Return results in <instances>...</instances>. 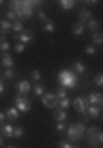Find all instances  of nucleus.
<instances>
[{
  "label": "nucleus",
  "mask_w": 103,
  "mask_h": 148,
  "mask_svg": "<svg viewBox=\"0 0 103 148\" xmlns=\"http://www.w3.org/2000/svg\"><path fill=\"white\" fill-rule=\"evenodd\" d=\"M35 94H36V95H44V87H43V84H36V86H35Z\"/></svg>",
  "instance_id": "30"
},
{
  "label": "nucleus",
  "mask_w": 103,
  "mask_h": 148,
  "mask_svg": "<svg viewBox=\"0 0 103 148\" xmlns=\"http://www.w3.org/2000/svg\"><path fill=\"white\" fill-rule=\"evenodd\" d=\"M43 106L47 107V109H56L57 106H59V101H57V97L54 94H51V92H44V95H43Z\"/></svg>",
  "instance_id": "6"
},
{
  "label": "nucleus",
  "mask_w": 103,
  "mask_h": 148,
  "mask_svg": "<svg viewBox=\"0 0 103 148\" xmlns=\"http://www.w3.org/2000/svg\"><path fill=\"white\" fill-rule=\"evenodd\" d=\"M5 92V86H3V82H0V94H3Z\"/></svg>",
  "instance_id": "41"
},
{
  "label": "nucleus",
  "mask_w": 103,
  "mask_h": 148,
  "mask_svg": "<svg viewBox=\"0 0 103 148\" xmlns=\"http://www.w3.org/2000/svg\"><path fill=\"white\" fill-rule=\"evenodd\" d=\"M30 77H31V81H39L41 79V73L39 71H31Z\"/></svg>",
  "instance_id": "31"
},
{
  "label": "nucleus",
  "mask_w": 103,
  "mask_h": 148,
  "mask_svg": "<svg viewBox=\"0 0 103 148\" xmlns=\"http://www.w3.org/2000/svg\"><path fill=\"white\" fill-rule=\"evenodd\" d=\"M15 40L16 41H20V43H23V45H28V43L33 40V32L28 30V28H23L20 33H16L15 35Z\"/></svg>",
  "instance_id": "7"
},
{
  "label": "nucleus",
  "mask_w": 103,
  "mask_h": 148,
  "mask_svg": "<svg viewBox=\"0 0 103 148\" xmlns=\"http://www.w3.org/2000/svg\"><path fill=\"white\" fill-rule=\"evenodd\" d=\"M59 148H79V143H70V142H67V140H62L61 143H59Z\"/></svg>",
  "instance_id": "25"
},
{
  "label": "nucleus",
  "mask_w": 103,
  "mask_h": 148,
  "mask_svg": "<svg viewBox=\"0 0 103 148\" xmlns=\"http://www.w3.org/2000/svg\"><path fill=\"white\" fill-rule=\"evenodd\" d=\"M12 30H13V32H15V35H16V33H20L21 30H23V23H21L20 20L13 21V23H12Z\"/></svg>",
  "instance_id": "26"
},
{
  "label": "nucleus",
  "mask_w": 103,
  "mask_h": 148,
  "mask_svg": "<svg viewBox=\"0 0 103 148\" xmlns=\"http://www.w3.org/2000/svg\"><path fill=\"white\" fill-rule=\"evenodd\" d=\"M5 114H3V112H0V125H2V123H3V122H5Z\"/></svg>",
  "instance_id": "39"
},
{
  "label": "nucleus",
  "mask_w": 103,
  "mask_h": 148,
  "mask_svg": "<svg viewBox=\"0 0 103 148\" xmlns=\"http://www.w3.org/2000/svg\"><path fill=\"white\" fill-rule=\"evenodd\" d=\"M57 3H59V7H61L62 10H72L77 2H74V0H61V2H57Z\"/></svg>",
  "instance_id": "16"
},
{
  "label": "nucleus",
  "mask_w": 103,
  "mask_h": 148,
  "mask_svg": "<svg viewBox=\"0 0 103 148\" xmlns=\"http://www.w3.org/2000/svg\"><path fill=\"white\" fill-rule=\"evenodd\" d=\"M102 102H103V97L100 92H92V94H88L87 97V104L90 106H97V107H102Z\"/></svg>",
  "instance_id": "9"
},
{
  "label": "nucleus",
  "mask_w": 103,
  "mask_h": 148,
  "mask_svg": "<svg viewBox=\"0 0 103 148\" xmlns=\"http://www.w3.org/2000/svg\"><path fill=\"white\" fill-rule=\"evenodd\" d=\"M59 82L66 89H75L77 87V82H79V77L75 73L69 71V69H64V71L59 73Z\"/></svg>",
  "instance_id": "1"
},
{
  "label": "nucleus",
  "mask_w": 103,
  "mask_h": 148,
  "mask_svg": "<svg viewBox=\"0 0 103 148\" xmlns=\"http://www.w3.org/2000/svg\"><path fill=\"white\" fill-rule=\"evenodd\" d=\"M38 18H39V20H41V21H46V20H47L46 13H44V12H43V10H39V12H38Z\"/></svg>",
  "instance_id": "38"
},
{
  "label": "nucleus",
  "mask_w": 103,
  "mask_h": 148,
  "mask_svg": "<svg viewBox=\"0 0 103 148\" xmlns=\"http://www.w3.org/2000/svg\"><path fill=\"white\" fill-rule=\"evenodd\" d=\"M95 51H97V48L93 46V45H88V46L85 48V53L87 54H95Z\"/></svg>",
  "instance_id": "36"
},
{
  "label": "nucleus",
  "mask_w": 103,
  "mask_h": 148,
  "mask_svg": "<svg viewBox=\"0 0 103 148\" xmlns=\"http://www.w3.org/2000/svg\"><path fill=\"white\" fill-rule=\"evenodd\" d=\"M8 148H15V147H8Z\"/></svg>",
  "instance_id": "43"
},
{
  "label": "nucleus",
  "mask_w": 103,
  "mask_h": 148,
  "mask_svg": "<svg viewBox=\"0 0 103 148\" xmlns=\"http://www.w3.org/2000/svg\"><path fill=\"white\" fill-rule=\"evenodd\" d=\"M90 18H92V13H90L88 8H82V10L79 12V23H83L85 25Z\"/></svg>",
  "instance_id": "13"
},
{
  "label": "nucleus",
  "mask_w": 103,
  "mask_h": 148,
  "mask_svg": "<svg viewBox=\"0 0 103 148\" xmlns=\"http://www.w3.org/2000/svg\"><path fill=\"white\" fill-rule=\"evenodd\" d=\"M85 123H72V125H69L67 127V137L69 140H72V142H79L82 137H85Z\"/></svg>",
  "instance_id": "2"
},
{
  "label": "nucleus",
  "mask_w": 103,
  "mask_h": 148,
  "mask_svg": "<svg viewBox=\"0 0 103 148\" xmlns=\"http://www.w3.org/2000/svg\"><path fill=\"white\" fill-rule=\"evenodd\" d=\"M92 43H93V46L97 45V46H100L103 43V36H102V32L98 30V32H95V33H92Z\"/></svg>",
  "instance_id": "19"
},
{
  "label": "nucleus",
  "mask_w": 103,
  "mask_h": 148,
  "mask_svg": "<svg viewBox=\"0 0 103 148\" xmlns=\"http://www.w3.org/2000/svg\"><path fill=\"white\" fill-rule=\"evenodd\" d=\"M33 5H31V0H25V2H20V12L16 13V18L18 20H26L33 15Z\"/></svg>",
  "instance_id": "4"
},
{
  "label": "nucleus",
  "mask_w": 103,
  "mask_h": 148,
  "mask_svg": "<svg viewBox=\"0 0 103 148\" xmlns=\"http://www.w3.org/2000/svg\"><path fill=\"white\" fill-rule=\"evenodd\" d=\"M83 32H85V25L83 23H74L72 25V33L75 35V36H79V35H83Z\"/></svg>",
  "instance_id": "17"
},
{
  "label": "nucleus",
  "mask_w": 103,
  "mask_h": 148,
  "mask_svg": "<svg viewBox=\"0 0 103 148\" xmlns=\"http://www.w3.org/2000/svg\"><path fill=\"white\" fill-rule=\"evenodd\" d=\"M18 115H20V112L16 110L15 107H12V109H8V110H7V114H5V117H7V119H8L10 122L16 120V119H18Z\"/></svg>",
  "instance_id": "18"
},
{
  "label": "nucleus",
  "mask_w": 103,
  "mask_h": 148,
  "mask_svg": "<svg viewBox=\"0 0 103 148\" xmlns=\"http://www.w3.org/2000/svg\"><path fill=\"white\" fill-rule=\"evenodd\" d=\"M18 18H16V15L13 13V12H8L7 13V21H10V23H13V21H16Z\"/></svg>",
  "instance_id": "34"
},
{
  "label": "nucleus",
  "mask_w": 103,
  "mask_h": 148,
  "mask_svg": "<svg viewBox=\"0 0 103 148\" xmlns=\"http://www.w3.org/2000/svg\"><path fill=\"white\" fill-rule=\"evenodd\" d=\"M0 82H2V77H0Z\"/></svg>",
  "instance_id": "45"
},
{
  "label": "nucleus",
  "mask_w": 103,
  "mask_h": 148,
  "mask_svg": "<svg viewBox=\"0 0 103 148\" xmlns=\"http://www.w3.org/2000/svg\"><path fill=\"white\" fill-rule=\"evenodd\" d=\"M8 49H10V43H7V41H0V51L7 53Z\"/></svg>",
  "instance_id": "33"
},
{
  "label": "nucleus",
  "mask_w": 103,
  "mask_h": 148,
  "mask_svg": "<svg viewBox=\"0 0 103 148\" xmlns=\"http://www.w3.org/2000/svg\"><path fill=\"white\" fill-rule=\"evenodd\" d=\"M69 106H70V101H69V97H66V99H61V101H59V107H61L62 110H64V109H67Z\"/></svg>",
  "instance_id": "29"
},
{
  "label": "nucleus",
  "mask_w": 103,
  "mask_h": 148,
  "mask_svg": "<svg viewBox=\"0 0 103 148\" xmlns=\"http://www.w3.org/2000/svg\"><path fill=\"white\" fill-rule=\"evenodd\" d=\"M74 69H75V73H80L82 74L83 71H85V64L83 63H80V61H77V63H74V66H72Z\"/></svg>",
  "instance_id": "27"
},
{
  "label": "nucleus",
  "mask_w": 103,
  "mask_h": 148,
  "mask_svg": "<svg viewBox=\"0 0 103 148\" xmlns=\"http://www.w3.org/2000/svg\"><path fill=\"white\" fill-rule=\"evenodd\" d=\"M12 30V23L7 20H2L0 21V32H2V35H7V33Z\"/></svg>",
  "instance_id": "20"
},
{
  "label": "nucleus",
  "mask_w": 103,
  "mask_h": 148,
  "mask_svg": "<svg viewBox=\"0 0 103 148\" xmlns=\"http://www.w3.org/2000/svg\"><path fill=\"white\" fill-rule=\"evenodd\" d=\"M43 30L47 33H52L54 30H56V25H54V21H51L49 18H47L46 21H44V27H43Z\"/></svg>",
  "instance_id": "23"
},
{
  "label": "nucleus",
  "mask_w": 103,
  "mask_h": 148,
  "mask_svg": "<svg viewBox=\"0 0 103 148\" xmlns=\"http://www.w3.org/2000/svg\"><path fill=\"white\" fill-rule=\"evenodd\" d=\"M0 64H2L5 69H8V68H13V64H15V63H13V58H12L10 54L3 53V54H2V58H0Z\"/></svg>",
  "instance_id": "12"
},
{
  "label": "nucleus",
  "mask_w": 103,
  "mask_h": 148,
  "mask_svg": "<svg viewBox=\"0 0 103 148\" xmlns=\"http://www.w3.org/2000/svg\"><path fill=\"white\" fill-rule=\"evenodd\" d=\"M0 135L5 138V137H13V127H12L10 123H3L2 125V132H0Z\"/></svg>",
  "instance_id": "15"
},
{
  "label": "nucleus",
  "mask_w": 103,
  "mask_h": 148,
  "mask_svg": "<svg viewBox=\"0 0 103 148\" xmlns=\"http://www.w3.org/2000/svg\"><path fill=\"white\" fill-rule=\"evenodd\" d=\"M87 99H83V97H77V99H74V109L79 112V114H82L83 117H87L85 115V112H87Z\"/></svg>",
  "instance_id": "8"
},
{
  "label": "nucleus",
  "mask_w": 103,
  "mask_h": 148,
  "mask_svg": "<svg viewBox=\"0 0 103 148\" xmlns=\"http://www.w3.org/2000/svg\"><path fill=\"white\" fill-rule=\"evenodd\" d=\"M85 137H87V142L90 143V147H98L103 140L102 130L98 127H90L85 130Z\"/></svg>",
  "instance_id": "3"
},
{
  "label": "nucleus",
  "mask_w": 103,
  "mask_h": 148,
  "mask_svg": "<svg viewBox=\"0 0 103 148\" xmlns=\"http://www.w3.org/2000/svg\"><path fill=\"white\" fill-rule=\"evenodd\" d=\"M15 107L18 112H30L31 109V102L26 99L25 95H18L15 99Z\"/></svg>",
  "instance_id": "5"
},
{
  "label": "nucleus",
  "mask_w": 103,
  "mask_h": 148,
  "mask_svg": "<svg viewBox=\"0 0 103 148\" xmlns=\"http://www.w3.org/2000/svg\"><path fill=\"white\" fill-rule=\"evenodd\" d=\"M87 27L92 30V33L98 32V28H100V21L98 20H93V18H90V20L87 21Z\"/></svg>",
  "instance_id": "22"
},
{
  "label": "nucleus",
  "mask_w": 103,
  "mask_h": 148,
  "mask_svg": "<svg viewBox=\"0 0 103 148\" xmlns=\"http://www.w3.org/2000/svg\"><path fill=\"white\" fill-rule=\"evenodd\" d=\"M23 133H25L23 127H13V137L15 138H21L23 137Z\"/></svg>",
  "instance_id": "28"
},
{
  "label": "nucleus",
  "mask_w": 103,
  "mask_h": 148,
  "mask_svg": "<svg viewBox=\"0 0 103 148\" xmlns=\"http://www.w3.org/2000/svg\"><path fill=\"white\" fill-rule=\"evenodd\" d=\"M25 48H26V45H23V43H15V51L16 53H23L25 51Z\"/></svg>",
  "instance_id": "32"
},
{
  "label": "nucleus",
  "mask_w": 103,
  "mask_h": 148,
  "mask_svg": "<svg viewBox=\"0 0 103 148\" xmlns=\"http://www.w3.org/2000/svg\"><path fill=\"white\" fill-rule=\"evenodd\" d=\"M85 115L90 117V119H98V117L102 115V107L88 106V107H87V112H85Z\"/></svg>",
  "instance_id": "11"
},
{
  "label": "nucleus",
  "mask_w": 103,
  "mask_h": 148,
  "mask_svg": "<svg viewBox=\"0 0 103 148\" xmlns=\"http://www.w3.org/2000/svg\"><path fill=\"white\" fill-rule=\"evenodd\" d=\"M54 120L59 123V122H66L67 120V112L62 110V109H56L54 110Z\"/></svg>",
  "instance_id": "14"
},
{
  "label": "nucleus",
  "mask_w": 103,
  "mask_h": 148,
  "mask_svg": "<svg viewBox=\"0 0 103 148\" xmlns=\"http://www.w3.org/2000/svg\"><path fill=\"white\" fill-rule=\"evenodd\" d=\"M15 76H16V71L13 68H8L3 71V79L7 81H12V79H15Z\"/></svg>",
  "instance_id": "21"
},
{
  "label": "nucleus",
  "mask_w": 103,
  "mask_h": 148,
  "mask_svg": "<svg viewBox=\"0 0 103 148\" xmlns=\"http://www.w3.org/2000/svg\"><path fill=\"white\" fill-rule=\"evenodd\" d=\"M31 89V84L28 82V81H20V82H16V90H18V94L20 95H26L28 92H30Z\"/></svg>",
  "instance_id": "10"
},
{
  "label": "nucleus",
  "mask_w": 103,
  "mask_h": 148,
  "mask_svg": "<svg viewBox=\"0 0 103 148\" xmlns=\"http://www.w3.org/2000/svg\"><path fill=\"white\" fill-rule=\"evenodd\" d=\"M97 3H100V2H95V0H88V2H85V5H97Z\"/></svg>",
  "instance_id": "40"
},
{
  "label": "nucleus",
  "mask_w": 103,
  "mask_h": 148,
  "mask_svg": "<svg viewBox=\"0 0 103 148\" xmlns=\"http://www.w3.org/2000/svg\"><path fill=\"white\" fill-rule=\"evenodd\" d=\"M3 140H5V138H3V137H2V135H0V147L3 145Z\"/></svg>",
  "instance_id": "42"
},
{
  "label": "nucleus",
  "mask_w": 103,
  "mask_h": 148,
  "mask_svg": "<svg viewBox=\"0 0 103 148\" xmlns=\"http://www.w3.org/2000/svg\"><path fill=\"white\" fill-rule=\"evenodd\" d=\"M92 148H98V147H92Z\"/></svg>",
  "instance_id": "44"
},
{
  "label": "nucleus",
  "mask_w": 103,
  "mask_h": 148,
  "mask_svg": "<svg viewBox=\"0 0 103 148\" xmlns=\"http://www.w3.org/2000/svg\"><path fill=\"white\" fill-rule=\"evenodd\" d=\"M56 128H57V132H66V130H67V127H66V123H64V122H59Z\"/></svg>",
  "instance_id": "37"
},
{
  "label": "nucleus",
  "mask_w": 103,
  "mask_h": 148,
  "mask_svg": "<svg viewBox=\"0 0 103 148\" xmlns=\"http://www.w3.org/2000/svg\"><path fill=\"white\" fill-rule=\"evenodd\" d=\"M95 84H97L98 87H102V84H103V76L102 74H97V76H95Z\"/></svg>",
  "instance_id": "35"
},
{
  "label": "nucleus",
  "mask_w": 103,
  "mask_h": 148,
  "mask_svg": "<svg viewBox=\"0 0 103 148\" xmlns=\"http://www.w3.org/2000/svg\"><path fill=\"white\" fill-rule=\"evenodd\" d=\"M54 95L57 97V101H61V99H66V97H67V89L61 86V87H57V90H56V94H54Z\"/></svg>",
  "instance_id": "24"
}]
</instances>
